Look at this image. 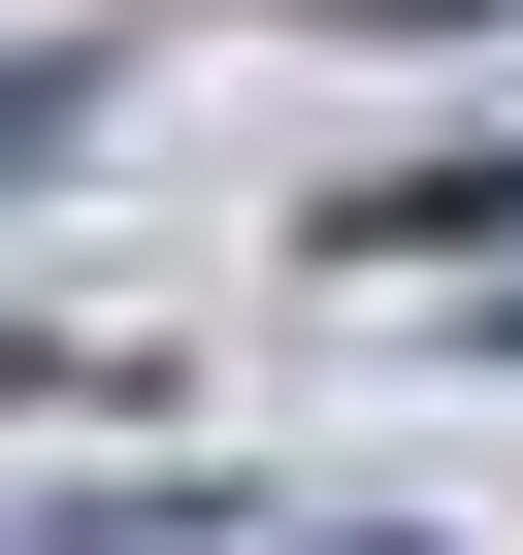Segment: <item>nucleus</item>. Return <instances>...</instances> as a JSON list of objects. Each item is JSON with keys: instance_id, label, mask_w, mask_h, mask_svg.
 Instances as JSON below:
<instances>
[{"instance_id": "obj_1", "label": "nucleus", "mask_w": 523, "mask_h": 555, "mask_svg": "<svg viewBox=\"0 0 523 555\" xmlns=\"http://www.w3.org/2000/svg\"><path fill=\"white\" fill-rule=\"evenodd\" d=\"M66 131H99V66H0V164H66Z\"/></svg>"}]
</instances>
